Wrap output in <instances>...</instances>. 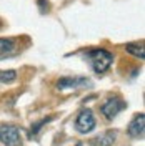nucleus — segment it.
I'll return each mask as SVG.
<instances>
[{
  "label": "nucleus",
  "instance_id": "nucleus-4",
  "mask_svg": "<svg viewBox=\"0 0 145 146\" xmlns=\"http://www.w3.org/2000/svg\"><path fill=\"white\" fill-rule=\"evenodd\" d=\"M92 82L85 76H62L57 80L58 90H75V88H89Z\"/></svg>",
  "mask_w": 145,
  "mask_h": 146
},
{
  "label": "nucleus",
  "instance_id": "nucleus-1",
  "mask_svg": "<svg viewBox=\"0 0 145 146\" xmlns=\"http://www.w3.org/2000/svg\"><path fill=\"white\" fill-rule=\"evenodd\" d=\"M83 58L89 62V65L92 66V70L95 73H105L112 66V62H113V55L110 53L109 50H105V48L89 50L83 55Z\"/></svg>",
  "mask_w": 145,
  "mask_h": 146
},
{
  "label": "nucleus",
  "instance_id": "nucleus-12",
  "mask_svg": "<svg viewBox=\"0 0 145 146\" xmlns=\"http://www.w3.org/2000/svg\"><path fill=\"white\" fill-rule=\"evenodd\" d=\"M77 146H80V145H77Z\"/></svg>",
  "mask_w": 145,
  "mask_h": 146
},
{
  "label": "nucleus",
  "instance_id": "nucleus-8",
  "mask_svg": "<svg viewBox=\"0 0 145 146\" xmlns=\"http://www.w3.org/2000/svg\"><path fill=\"white\" fill-rule=\"evenodd\" d=\"M15 40L13 38H9V36H0V56H7L10 55L13 50H15Z\"/></svg>",
  "mask_w": 145,
  "mask_h": 146
},
{
  "label": "nucleus",
  "instance_id": "nucleus-6",
  "mask_svg": "<svg viewBox=\"0 0 145 146\" xmlns=\"http://www.w3.org/2000/svg\"><path fill=\"white\" fill-rule=\"evenodd\" d=\"M144 131H145V115L140 113V115H137L135 118L130 121V125L127 128V133L130 138L140 139V138H144Z\"/></svg>",
  "mask_w": 145,
  "mask_h": 146
},
{
  "label": "nucleus",
  "instance_id": "nucleus-7",
  "mask_svg": "<svg viewBox=\"0 0 145 146\" xmlns=\"http://www.w3.org/2000/svg\"><path fill=\"white\" fill-rule=\"evenodd\" d=\"M115 138H117V131H103V133H100L99 136H93L90 139V145L92 146H112L113 145V141H115Z\"/></svg>",
  "mask_w": 145,
  "mask_h": 146
},
{
  "label": "nucleus",
  "instance_id": "nucleus-11",
  "mask_svg": "<svg viewBox=\"0 0 145 146\" xmlns=\"http://www.w3.org/2000/svg\"><path fill=\"white\" fill-rule=\"evenodd\" d=\"M17 78V72L15 70H3L0 72V83H12Z\"/></svg>",
  "mask_w": 145,
  "mask_h": 146
},
{
  "label": "nucleus",
  "instance_id": "nucleus-10",
  "mask_svg": "<svg viewBox=\"0 0 145 146\" xmlns=\"http://www.w3.org/2000/svg\"><path fill=\"white\" fill-rule=\"evenodd\" d=\"M52 116H48V118H44V119H40V121H37V123H32V128H30V138H35L38 133H40V129L45 126L48 121H52Z\"/></svg>",
  "mask_w": 145,
  "mask_h": 146
},
{
  "label": "nucleus",
  "instance_id": "nucleus-3",
  "mask_svg": "<svg viewBox=\"0 0 145 146\" xmlns=\"http://www.w3.org/2000/svg\"><path fill=\"white\" fill-rule=\"evenodd\" d=\"M0 141L5 146H22V135L20 129L13 125L0 126Z\"/></svg>",
  "mask_w": 145,
  "mask_h": 146
},
{
  "label": "nucleus",
  "instance_id": "nucleus-9",
  "mask_svg": "<svg viewBox=\"0 0 145 146\" xmlns=\"http://www.w3.org/2000/svg\"><path fill=\"white\" fill-rule=\"evenodd\" d=\"M125 50H127L130 55L137 56L138 60H144V58H145L144 43H134V42H130V43H125Z\"/></svg>",
  "mask_w": 145,
  "mask_h": 146
},
{
  "label": "nucleus",
  "instance_id": "nucleus-2",
  "mask_svg": "<svg viewBox=\"0 0 145 146\" xmlns=\"http://www.w3.org/2000/svg\"><path fill=\"white\" fill-rule=\"evenodd\" d=\"M95 126H97V121H95V116H93L92 110L85 108L77 115V118H75V129H77L79 133L87 135V133L93 131Z\"/></svg>",
  "mask_w": 145,
  "mask_h": 146
},
{
  "label": "nucleus",
  "instance_id": "nucleus-5",
  "mask_svg": "<svg viewBox=\"0 0 145 146\" xmlns=\"http://www.w3.org/2000/svg\"><path fill=\"white\" fill-rule=\"evenodd\" d=\"M125 106H127V103L122 100V98L113 96V98H109V100L100 106V111H102V115L107 119H113L122 110H125Z\"/></svg>",
  "mask_w": 145,
  "mask_h": 146
}]
</instances>
